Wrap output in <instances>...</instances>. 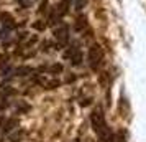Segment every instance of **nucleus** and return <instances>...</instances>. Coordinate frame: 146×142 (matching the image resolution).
<instances>
[{"label":"nucleus","mask_w":146,"mask_h":142,"mask_svg":"<svg viewBox=\"0 0 146 142\" xmlns=\"http://www.w3.org/2000/svg\"><path fill=\"white\" fill-rule=\"evenodd\" d=\"M90 124H92L94 132L99 137V142H115V135L110 131L108 124L105 121V114L102 108H95L90 114Z\"/></svg>","instance_id":"f257e3e1"},{"label":"nucleus","mask_w":146,"mask_h":142,"mask_svg":"<svg viewBox=\"0 0 146 142\" xmlns=\"http://www.w3.org/2000/svg\"><path fill=\"white\" fill-rule=\"evenodd\" d=\"M33 27H35V30H44V27H46V25H44L41 20H38V22L33 25Z\"/></svg>","instance_id":"423d86ee"},{"label":"nucleus","mask_w":146,"mask_h":142,"mask_svg":"<svg viewBox=\"0 0 146 142\" xmlns=\"http://www.w3.org/2000/svg\"><path fill=\"white\" fill-rule=\"evenodd\" d=\"M87 61H89V66L90 69L97 71L102 65H104V50L99 43H94L89 48V53H87Z\"/></svg>","instance_id":"f03ea898"},{"label":"nucleus","mask_w":146,"mask_h":142,"mask_svg":"<svg viewBox=\"0 0 146 142\" xmlns=\"http://www.w3.org/2000/svg\"><path fill=\"white\" fill-rule=\"evenodd\" d=\"M54 38L58 40L59 45H66L67 41H69V28L66 25H61L54 30Z\"/></svg>","instance_id":"20e7f679"},{"label":"nucleus","mask_w":146,"mask_h":142,"mask_svg":"<svg viewBox=\"0 0 146 142\" xmlns=\"http://www.w3.org/2000/svg\"><path fill=\"white\" fill-rule=\"evenodd\" d=\"M0 22H2V25L5 28H13L15 27V20H13V17L12 15H8V13H0Z\"/></svg>","instance_id":"39448f33"},{"label":"nucleus","mask_w":146,"mask_h":142,"mask_svg":"<svg viewBox=\"0 0 146 142\" xmlns=\"http://www.w3.org/2000/svg\"><path fill=\"white\" fill-rule=\"evenodd\" d=\"M18 3H20L21 7H30L31 5V0H17Z\"/></svg>","instance_id":"0eeeda50"},{"label":"nucleus","mask_w":146,"mask_h":142,"mask_svg":"<svg viewBox=\"0 0 146 142\" xmlns=\"http://www.w3.org/2000/svg\"><path fill=\"white\" fill-rule=\"evenodd\" d=\"M64 58L66 60H71V63H72L74 66H77V65H80V61H82V53H80V50L76 45H72V46L67 48V51L64 53Z\"/></svg>","instance_id":"7ed1b4c3"}]
</instances>
